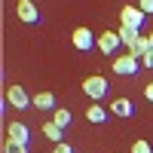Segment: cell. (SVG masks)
<instances>
[{"label": "cell", "instance_id": "6da1fadb", "mask_svg": "<svg viewBox=\"0 0 153 153\" xmlns=\"http://www.w3.org/2000/svg\"><path fill=\"white\" fill-rule=\"evenodd\" d=\"M110 68H113V74H120V76H135L138 71H141V58H135L132 52H126V55L113 58Z\"/></svg>", "mask_w": 153, "mask_h": 153}, {"label": "cell", "instance_id": "7a4b0ae2", "mask_svg": "<svg viewBox=\"0 0 153 153\" xmlns=\"http://www.w3.org/2000/svg\"><path fill=\"white\" fill-rule=\"evenodd\" d=\"M6 104L16 110H28V107H34V101L25 92V86H6Z\"/></svg>", "mask_w": 153, "mask_h": 153}, {"label": "cell", "instance_id": "3957f363", "mask_svg": "<svg viewBox=\"0 0 153 153\" xmlns=\"http://www.w3.org/2000/svg\"><path fill=\"white\" fill-rule=\"evenodd\" d=\"M144 12H141V6H123L120 9V25H126V28H135V31H141L144 28Z\"/></svg>", "mask_w": 153, "mask_h": 153}, {"label": "cell", "instance_id": "277c9868", "mask_svg": "<svg viewBox=\"0 0 153 153\" xmlns=\"http://www.w3.org/2000/svg\"><path fill=\"white\" fill-rule=\"evenodd\" d=\"M83 92L92 98V101H101V98L107 95V80L98 76V74L95 76H86V80H83Z\"/></svg>", "mask_w": 153, "mask_h": 153}, {"label": "cell", "instance_id": "5b68a950", "mask_svg": "<svg viewBox=\"0 0 153 153\" xmlns=\"http://www.w3.org/2000/svg\"><path fill=\"white\" fill-rule=\"evenodd\" d=\"M120 43H123V40H120L117 31H101V34H98V52H104V55H113Z\"/></svg>", "mask_w": 153, "mask_h": 153}, {"label": "cell", "instance_id": "8992f818", "mask_svg": "<svg viewBox=\"0 0 153 153\" xmlns=\"http://www.w3.org/2000/svg\"><path fill=\"white\" fill-rule=\"evenodd\" d=\"M71 40H74V46L80 49V52H89L92 46H98V37H92V31H89V28H76Z\"/></svg>", "mask_w": 153, "mask_h": 153}, {"label": "cell", "instance_id": "52a82bcc", "mask_svg": "<svg viewBox=\"0 0 153 153\" xmlns=\"http://www.w3.org/2000/svg\"><path fill=\"white\" fill-rule=\"evenodd\" d=\"M16 12H19V19H22L25 25H37V22H40V12H37V6H34V0H19V6H16Z\"/></svg>", "mask_w": 153, "mask_h": 153}, {"label": "cell", "instance_id": "ba28073f", "mask_svg": "<svg viewBox=\"0 0 153 153\" xmlns=\"http://www.w3.org/2000/svg\"><path fill=\"white\" fill-rule=\"evenodd\" d=\"M107 110L113 113V117H120V120H129V117H132V113H135V104H132V101H129V98H113Z\"/></svg>", "mask_w": 153, "mask_h": 153}, {"label": "cell", "instance_id": "9c48e42d", "mask_svg": "<svg viewBox=\"0 0 153 153\" xmlns=\"http://www.w3.org/2000/svg\"><path fill=\"white\" fill-rule=\"evenodd\" d=\"M6 138H12V141H19V144H28L31 141V129L25 123H9L6 126Z\"/></svg>", "mask_w": 153, "mask_h": 153}, {"label": "cell", "instance_id": "30bf717a", "mask_svg": "<svg viewBox=\"0 0 153 153\" xmlns=\"http://www.w3.org/2000/svg\"><path fill=\"white\" fill-rule=\"evenodd\" d=\"M107 117H110V110H107V107H101V104H95V101L86 107V120H89V123H95V126L107 123Z\"/></svg>", "mask_w": 153, "mask_h": 153}, {"label": "cell", "instance_id": "8fae6325", "mask_svg": "<svg viewBox=\"0 0 153 153\" xmlns=\"http://www.w3.org/2000/svg\"><path fill=\"white\" fill-rule=\"evenodd\" d=\"M31 101H34L37 110H55V107H58L52 92H37V95H31Z\"/></svg>", "mask_w": 153, "mask_h": 153}, {"label": "cell", "instance_id": "7c38bea8", "mask_svg": "<svg viewBox=\"0 0 153 153\" xmlns=\"http://www.w3.org/2000/svg\"><path fill=\"white\" fill-rule=\"evenodd\" d=\"M52 123L58 126V129H68V126L74 123V117H71L68 107H55V110H52Z\"/></svg>", "mask_w": 153, "mask_h": 153}, {"label": "cell", "instance_id": "4fadbf2b", "mask_svg": "<svg viewBox=\"0 0 153 153\" xmlns=\"http://www.w3.org/2000/svg\"><path fill=\"white\" fill-rule=\"evenodd\" d=\"M43 135H46L52 144H61V135H65V129H58L55 123H43Z\"/></svg>", "mask_w": 153, "mask_h": 153}, {"label": "cell", "instance_id": "5bb4252c", "mask_svg": "<svg viewBox=\"0 0 153 153\" xmlns=\"http://www.w3.org/2000/svg\"><path fill=\"white\" fill-rule=\"evenodd\" d=\"M3 153H31V147L12 141V138H3Z\"/></svg>", "mask_w": 153, "mask_h": 153}, {"label": "cell", "instance_id": "9a60e30c", "mask_svg": "<svg viewBox=\"0 0 153 153\" xmlns=\"http://www.w3.org/2000/svg\"><path fill=\"white\" fill-rule=\"evenodd\" d=\"M132 153H153V147H150L147 141H135V144H132Z\"/></svg>", "mask_w": 153, "mask_h": 153}, {"label": "cell", "instance_id": "2e32d148", "mask_svg": "<svg viewBox=\"0 0 153 153\" xmlns=\"http://www.w3.org/2000/svg\"><path fill=\"white\" fill-rule=\"evenodd\" d=\"M52 153H74V147L61 141V144H55V147H52Z\"/></svg>", "mask_w": 153, "mask_h": 153}, {"label": "cell", "instance_id": "e0dca14e", "mask_svg": "<svg viewBox=\"0 0 153 153\" xmlns=\"http://www.w3.org/2000/svg\"><path fill=\"white\" fill-rule=\"evenodd\" d=\"M138 6H141V12L147 16V12H153V0H138Z\"/></svg>", "mask_w": 153, "mask_h": 153}, {"label": "cell", "instance_id": "ac0fdd59", "mask_svg": "<svg viewBox=\"0 0 153 153\" xmlns=\"http://www.w3.org/2000/svg\"><path fill=\"white\" fill-rule=\"evenodd\" d=\"M144 98H147V101H150V104H153V80H150V83L144 86Z\"/></svg>", "mask_w": 153, "mask_h": 153}, {"label": "cell", "instance_id": "d6986e66", "mask_svg": "<svg viewBox=\"0 0 153 153\" xmlns=\"http://www.w3.org/2000/svg\"><path fill=\"white\" fill-rule=\"evenodd\" d=\"M141 65H144V68H153V49H150V52L141 58Z\"/></svg>", "mask_w": 153, "mask_h": 153}, {"label": "cell", "instance_id": "ffe728a7", "mask_svg": "<svg viewBox=\"0 0 153 153\" xmlns=\"http://www.w3.org/2000/svg\"><path fill=\"white\" fill-rule=\"evenodd\" d=\"M147 40H150V49H153V34H147Z\"/></svg>", "mask_w": 153, "mask_h": 153}]
</instances>
